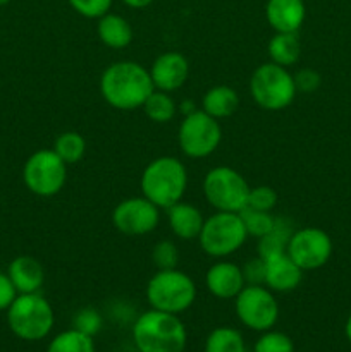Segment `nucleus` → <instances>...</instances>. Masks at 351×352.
Wrapping results in <instances>:
<instances>
[{"mask_svg":"<svg viewBox=\"0 0 351 352\" xmlns=\"http://www.w3.org/2000/svg\"><path fill=\"white\" fill-rule=\"evenodd\" d=\"M153 89L150 71L133 60L114 62L100 78L103 100L117 110L141 109Z\"/></svg>","mask_w":351,"mask_h":352,"instance_id":"obj_1","label":"nucleus"},{"mask_svg":"<svg viewBox=\"0 0 351 352\" xmlns=\"http://www.w3.org/2000/svg\"><path fill=\"white\" fill-rule=\"evenodd\" d=\"M133 340L140 352H184L188 333L178 315L150 309L134 322Z\"/></svg>","mask_w":351,"mask_h":352,"instance_id":"obj_2","label":"nucleus"},{"mask_svg":"<svg viewBox=\"0 0 351 352\" xmlns=\"http://www.w3.org/2000/svg\"><path fill=\"white\" fill-rule=\"evenodd\" d=\"M141 195L158 208L179 203L188 188V170L176 157H158L145 167L140 181Z\"/></svg>","mask_w":351,"mask_h":352,"instance_id":"obj_3","label":"nucleus"},{"mask_svg":"<svg viewBox=\"0 0 351 352\" xmlns=\"http://www.w3.org/2000/svg\"><path fill=\"white\" fill-rule=\"evenodd\" d=\"M55 315L52 305L38 292L17 294L7 309V325L21 340L36 342L52 332Z\"/></svg>","mask_w":351,"mask_h":352,"instance_id":"obj_4","label":"nucleus"},{"mask_svg":"<svg viewBox=\"0 0 351 352\" xmlns=\"http://www.w3.org/2000/svg\"><path fill=\"white\" fill-rule=\"evenodd\" d=\"M147 299L151 309L179 315L191 308L195 302L196 285L189 275L178 268L158 270L148 280Z\"/></svg>","mask_w":351,"mask_h":352,"instance_id":"obj_5","label":"nucleus"},{"mask_svg":"<svg viewBox=\"0 0 351 352\" xmlns=\"http://www.w3.org/2000/svg\"><path fill=\"white\" fill-rule=\"evenodd\" d=\"M296 85L292 74L282 65L267 62L255 69L250 79V95L260 109L279 112L295 102Z\"/></svg>","mask_w":351,"mask_h":352,"instance_id":"obj_6","label":"nucleus"},{"mask_svg":"<svg viewBox=\"0 0 351 352\" xmlns=\"http://www.w3.org/2000/svg\"><path fill=\"white\" fill-rule=\"evenodd\" d=\"M248 234L240 213L217 212L205 219L198 241L203 253L212 258H226L246 243Z\"/></svg>","mask_w":351,"mask_h":352,"instance_id":"obj_7","label":"nucleus"},{"mask_svg":"<svg viewBox=\"0 0 351 352\" xmlns=\"http://www.w3.org/2000/svg\"><path fill=\"white\" fill-rule=\"evenodd\" d=\"M203 195L217 212L240 213L248 205L250 186L234 168L213 167L203 179Z\"/></svg>","mask_w":351,"mask_h":352,"instance_id":"obj_8","label":"nucleus"},{"mask_svg":"<svg viewBox=\"0 0 351 352\" xmlns=\"http://www.w3.org/2000/svg\"><path fill=\"white\" fill-rule=\"evenodd\" d=\"M23 181L33 195L50 198L61 192L65 186L67 165L54 150H38L24 162Z\"/></svg>","mask_w":351,"mask_h":352,"instance_id":"obj_9","label":"nucleus"},{"mask_svg":"<svg viewBox=\"0 0 351 352\" xmlns=\"http://www.w3.org/2000/svg\"><path fill=\"white\" fill-rule=\"evenodd\" d=\"M179 148L189 158H206L219 148L222 141V127L219 120L203 110L184 116L178 133Z\"/></svg>","mask_w":351,"mask_h":352,"instance_id":"obj_10","label":"nucleus"},{"mask_svg":"<svg viewBox=\"0 0 351 352\" xmlns=\"http://www.w3.org/2000/svg\"><path fill=\"white\" fill-rule=\"evenodd\" d=\"M236 316L246 329L267 332L277 323L279 305L272 291L265 285L246 284L234 298Z\"/></svg>","mask_w":351,"mask_h":352,"instance_id":"obj_11","label":"nucleus"},{"mask_svg":"<svg viewBox=\"0 0 351 352\" xmlns=\"http://www.w3.org/2000/svg\"><path fill=\"white\" fill-rule=\"evenodd\" d=\"M158 222H160V208L143 195L123 199L112 212L114 227L124 236H147L157 229Z\"/></svg>","mask_w":351,"mask_h":352,"instance_id":"obj_12","label":"nucleus"},{"mask_svg":"<svg viewBox=\"0 0 351 352\" xmlns=\"http://www.w3.org/2000/svg\"><path fill=\"white\" fill-rule=\"evenodd\" d=\"M288 254L303 272L317 270L330 260L332 241L317 227H305L292 232L288 244Z\"/></svg>","mask_w":351,"mask_h":352,"instance_id":"obj_13","label":"nucleus"},{"mask_svg":"<svg viewBox=\"0 0 351 352\" xmlns=\"http://www.w3.org/2000/svg\"><path fill=\"white\" fill-rule=\"evenodd\" d=\"M155 89L171 93L181 88L189 78V62L179 52H164L153 60L150 67Z\"/></svg>","mask_w":351,"mask_h":352,"instance_id":"obj_14","label":"nucleus"},{"mask_svg":"<svg viewBox=\"0 0 351 352\" xmlns=\"http://www.w3.org/2000/svg\"><path fill=\"white\" fill-rule=\"evenodd\" d=\"M205 284L210 294L217 299H234L246 285L243 268L233 261H217L209 268Z\"/></svg>","mask_w":351,"mask_h":352,"instance_id":"obj_15","label":"nucleus"},{"mask_svg":"<svg viewBox=\"0 0 351 352\" xmlns=\"http://www.w3.org/2000/svg\"><path fill=\"white\" fill-rule=\"evenodd\" d=\"M267 23L275 33H298L306 17L303 0H267Z\"/></svg>","mask_w":351,"mask_h":352,"instance_id":"obj_16","label":"nucleus"},{"mask_svg":"<svg viewBox=\"0 0 351 352\" xmlns=\"http://www.w3.org/2000/svg\"><path fill=\"white\" fill-rule=\"evenodd\" d=\"M303 270L288 253L265 260L264 285L272 292H291L301 284Z\"/></svg>","mask_w":351,"mask_h":352,"instance_id":"obj_17","label":"nucleus"},{"mask_svg":"<svg viewBox=\"0 0 351 352\" xmlns=\"http://www.w3.org/2000/svg\"><path fill=\"white\" fill-rule=\"evenodd\" d=\"M7 275L12 280L17 294L38 292L45 282V272L41 263L34 260L33 256H28V254L14 258L7 268Z\"/></svg>","mask_w":351,"mask_h":352,"instance_id":"obj_18","label":"nucleus"},{"mask_svg":"<svg viewBox=\"0 0 351 352\" xmlns=\"http://www.w3.org/2000/svg\"><path fill=\"white\" fill-rule=\"evenodd\" d=\"M167 222L172 234L182 241L198 239L205 219L202 212L191 203H176L167 208Z\"/></svg>","mask_w":351,"mask_h":352,"instance_id":"obj_19","label":"nucleus"},{"mask_svg":"<svg viewBox=\"0 0 351 352\" xmlns=\"http://www.w3.org/2000/svg\"><path fill=\"white\" fill-rule=\"evenodd\" d=\"M240 107V95L234 88L226 85H219L210 88L202 98V110L213 119H227L236 113Z\"/></svg>","mask_w":351,"mask_h":352,"instance_id":"obj_20","label":"nucleus"},{"mask_svg":"<svg viewBox=\"0 0 351 352\" xmlns=\"http://www.w3.org/2000/svg\"><path fill=\"white\" fill-rule=\"evenodd\" d=\"M96 33L103 45H107L109 48H116V50L126 48L133 41V28H131L129 21L124 19L119 14L107 12L105 16L100 17Z\"/></svg>","mask_w":351,"mask_h":352,"instance_id":"obj_21","label":"nucleus"},{"mask_svg":"<svg viewBox=\"0 0 351 352\" xmlns=\"http://www.w3.org/2000/svg\"><path fill=\"white\" fill-rule=\"evenodd\" d=\"M292 232H295V229H292L291 220H288L286 217H275L274 227L264 237L258 239V256L268 260L272 256L288 253V244Z\"/></svg>","mask_w":351,"mask_h":352,"instance_id":"obj_22","label":"nucleus"},{"mask_svg":"<svg viewBox=\"0 0 351 352\" xmlns=\"http://www.w3.org/2000/svg\"><path fill=\"white\" fill-rule=\"evenodd\" d=\"M267 52L270 62L288 69L301 57V43L296 33H275L268 41Z\"/></svg>","mask_w":351,"mask_h":352,"instance_id":"obj_23","label":"nucleus"},{"mask_svg":"<svg viewBox=\"0 0 351 352\" xmlns=\"http://www.w3.org/2000/svg\"><path fill=\"white\" fill-rule=\"evenodd\" d=\"M141 109L145 110V113H147L151 122L157 124L171 122L176 113H178V105H176L171 93L160 91V89H153V93L148 96Z\"/></svg>","mask_w":351,"mask_h":352,"instance_id":"obj_24","label":"nucleus"},{"mask_svg":"<svg viewBox=\"0 0 351 352\" xmlns=\"http://www.w3.org/2000/svg\"><path fill=\"white\" fill-rule=\"evenodd\" d=\"M205 352H246L241 332L231 327H219L206 337Z\"/></svg>","mask_w":351,"mask_h":352,"instance_id":"obj_25","label":"nucleus"},{"mask_svg":"<svg viewBox=\"0 0 351 352\" xmlns=\"http://www.w3.org/2000/svg\"><path fill=\"white\" fill-rule=\"evenodd\" d=\"M47 352H95L93 337L71 329L61 332L48 344Z\"/></svg>","mask_w":351,"mask_h":352,"instance_id":"obj_26","label":"nucleus"},{"mask_svg":"<svg viewBox=\"0 0 351 352\" xmlns=\"http://www.w3.org/2000/svg\"><path fill=\"white\" fill-rule=\"evenodd\" d=\"M52 150L58 155V158H61L65 165L78 164V162L85 157L86 141L79 133L67 131V133H62L61 136L55 140V144Z\"/></svg>","mask_w":351,"mask_h":352,"instance_id":"obj_27","label":"nucleus"},{"mask_svg":"<svg viewBox=\"0 0 351 352\" xmlns=\"http://www.w3.org/2000/svg\"><path fill=\"white\" fill-rule=\"evenodd\" d=\"M240 217L243 220L248 236L257 237V239L264 237L274 227L275 222V217L272 215V212H262V210L250 208V206L241 210Z\"/></svg>","mask_w":351,"mask_h":352,"instance_id":"obj_28","label":"nucleus"},{"mask_svg":"<svg viewBox=\"0 0 351 352\" xmlns=\"http://www.w3.org/2000/svg\"><path fill=\"white\" fill-rule=\"evenodd\" d=\"M253 352H295V344L286 333L267 330L255 342Z\"/></svg>","mask_w":351,"mask_h":352,"instance_id":"obj_29","label":"nucleus"},{"mask_svg":"<svg viewBox=\"0 0 351 352\" xmlns=\"http://www.w3.org/2000/svg\"><path fill=\"white\" fill-rule=\"evenodd\" d=\"M151 261L158 270H169L178 267L179 250L172 241H158L151 251Z\"/></svg>","mask_w":351,"mask_h":352,"instance_id":"obj_30","label":"nucleus"},{"mask_svg":"<svg viewBox=\"0 0 351 352\" xmlns=\"http://www.w3.org/2000/svg\"><path fill=\"white\" fill-rule=\"evenodd\" d=\"M277 205V192L268 186H257V188H250V195H248V205L250 208L262 210V212H272Z\"/></svg>","mask_w":351,"mask_h":352,"instance_id":"obj_31","label":"nucleus"},{"mask_svg":"<svg viewBox=\"0 0 351 352\" xmlns=\"http://www.w3.org/2000/svg\"><path fill=\"white\" fill-rule=\"evenodd\" d=\"M72 329L79 330V332L86 333L89 337H95L100 332V329H102V316L93 308L81 309V311H78L74 315Z\"/></svg>","mask_w":351,"mask_h":352,"instance_id":"obj_32","label":"nucleus"},{"mask_svg":"<svg viewBox=\"0 0 351 352\" xmlns=\"http://www.w3.org/2000/svg\"><path fill=\"white\" fill-rule=\"evenodd\" d=\"M69 6L83 17L88 19H100L110 10L112 0H67Z\"/></svg>","mask_w":351,"mask_h":352,"instance_id":"obj_33","label":"nucleus"},{"mask_svg":"<svg viewBox=\"0 0 351 352\" xmlns=\"http://www.w3.org/2000/svg\"><path fill=\"white\" fill-rule=\"evenodd\" d=\"M295 85H296V91L299 93H313L319 89L320 82H322V78L317 71L313 69H299L295 76Z\"/></svg>","mask_w":351,"mask_h":352,"instance_id":"obj_34","label":"nucleus"},{"mask_svg":"<svg viewBox=\"0 0 351 352\" xmlns=\"http://www.w3.org/2000/svg\"><path fill=\"white\" fill-rule=\"evenodd\" d=\"M243 275L246 284L253 285H264L265 278V260L264 258L257 256L253 260L246 261V265L243 267Z\"/></svg>","mask_w":351,"mask_h":352,"instance_id":"obj_35","label":"nucleus"},{"mask_svg":"<svg viewBox=\"0 0 351 352\" xmlns=\"http://www.w3.org/2000/svg\"><path fill=\"white\" fill-rule=\"evenodd\" d=\"M16 298L17 291L14 287L12 280L9 278V275L0 272V311H7Z\"/></svg>","mask_w":351,"mask_h":352,"instance_id":"obj_36","label":"nucleus"},{"mask_svg":"<svg viewBox=\"0 0 351 352\" xmlns=\"http://www.w3.org/2000/svg\"><path fill=\"white\" fill-rule=\"evenodd\" d=\"M127 7H133V9H143V7L150 6L153 0H123Z\"/></svg>","mask_w":351,"mask_h":352,"instance_id":"obj_37","label":"nucleus"},{"mask_svg":"<svg viewBox=\"0 0 351 352\" xmlns=\"http://www.w3.org/2000/svg\"><path fill=\"white\" fill-rule=\"evenodd\" d=\"M346 336H348V340L351 342V315H350V318H348V322H346Z\"/></svg>","mask_w":351,"mask_h":352,"instance_id":"obj_38","label":"nucleus"},{"mask_svg":"<svg viewBox=\"0 0 351 352\" xmlns=\"http://www.w3.org/2000/svg\"><path fill=\"white\" fill-rule=\"evenodd\" d=\"M9 2H10V0H0V7L7 6V3H9Z\"/></svg>","mask_w":351,"mask_h":352,"instance_id":"obj_39","label":"nucleus"}]
</instances>
